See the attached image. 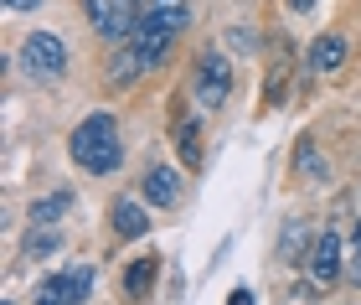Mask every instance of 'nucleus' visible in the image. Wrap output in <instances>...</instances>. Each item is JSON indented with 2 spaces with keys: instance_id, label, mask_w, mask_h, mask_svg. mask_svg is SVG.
Returning a JSON list of instances; mask_svg holds the SVG:
<instances>
[{
  "instance_id": "nucleus-9",
  "label": "nucleus",
  "mask_w": 361,
  "mask_h": 305,
  "mask_svg": "<svg viewBox=\"0 0 361 305\" xmlns=\"http://www.w3.org/2000/svg\"><path fill=\"white\" fill-rule=\"evenodd\" d=\"M346 62V37H315L310 42V68L315 73H336Z\"/></svg>"
},
{
  "instance_id": "nucleus-19",
  "label": "nucleus",
  "mask_w": 361,
  "mask_h": 305,
  "mask_svg": "<svg viewBox=\"0 0 361 305\" xmlns=\"http://www.w3.org/2000/svg\"><path fill=\"white\" fill-rule=\"evenodd\" d=\"M289 6H294V11H315V0H289Z\"/></svg>"
},
{
  "instance_id": "nucleus-15",
  "label": "nucleus",
  "mask_w": 361,
  "mask_h": 305,
  "mask_svg": "<svg viewBox=\"0 0 361 305\" xmlns=\"http://www.w3.org/2000/svg\"><path fill=\"white\" fill-rule=\"evenodd\" d=\"M300 171H305V176H325V160H320V150L310 145V140L300 145Z\"/></svg>"
},
{
  "instance_id": "nucleus-13",
  "label": "nucleus",
  "mask_w": 361,
  "mask_h": 305,
  "mask_svg": "<svg viewBox=\"0 0 361 305\" xmlns=\"http://www.w3.org/2000/svg\"><path fill=\"white\" fill-rule=\"evenodd\" d=\"M37 305H73L68 290H62V275H47V280L37 285Z\"/></svg>"
},
{
  "instance_id": "nucleus-12",
  "label": "nucleus",
  "mask_w": 361,
  "mask_h": 305,
  "mask_svg": "<svg viewBox=\"0 0 361 305\" xmlns=\"http://www.w3.org/2000/svg\"><path fill=\"white\" fill-rule=\"evenodd\" d=\"M196 135H202V124H196V119H180V124H176L180 160H186V166H202V140H196Z\"/></svg>"
},
{
  "instance_id": "nucleus-3",
  "label": "nucleus",
  "mask_w": 361,
  "mask_h": 305,
  "mask_svg": "<svg viewBox=\"0 0 361 305\" xmlns=\"http://www.w3.org/2000/svg\"><path fill=\"white\" fill-rule=\"evenodd\" d=\"M83 11L104 42H129L145 16V0H83Z\"/></svg>"
},
{
  "instance_id": "nucleus-2",
  "label": "nucleus",
  "mask_w": 361,
  "mask_h": 305,
  "mask_svg": "<svg viewBox=\"0 0 361 305\" xmlns=\"http://www.w3.org/2000/svg\"><path fill=\"white\" fill-rule=\"evenodd\" d=\"M68 150H73V160H78V166H83L88 176H109V171H119V160H124L119 119H114V114H88V119L73 130Z\"/></svg>"
},
{
  "instance_id": "nucleus-14",
  "label": "nucleus",
  "mask_w": 361,
  "mask_h": 305,
  "mask_svg": "<svg viewBox=\"0 0 361 305\" xmlns=\"http://www.w3.org/2000/svg\"><path fill=\"white\" fill-rule=\"evenodd\" d=\"M57 249H62L57 233H37V228H31V238H26V253H31V259H47V253H57Z\"/></svg>"
},
{
  "instance_id": "nucleus-16",
  "label": "nucleus",
  "mask_w": 361,
  "mask_h": 305,
  "mask_svg": "<svg viewBox=\"0 0 361 305\" xmlns=\"http://www.w3.org/2000/svg\"><path fill=\"white\" fill-rule=\"evenodd\" d=\"M227 305H258V300H253V290H243V285H238V290L227 295Z\"/></svg>"
},
{
  "instance_id": "nucleus-6",
  "label": "nucleus",
  "mask_w": 361,
  "mask_h": 305,
  "mask_svg": "<svg viewBox=\"0 0 361 305\" xmlns=\"http://www.w3.org/2000/svg\"><path fill=\"white\" fill-rule=\"evenodd\" d=\"M305 264H310V280L315 285H336L341 280V238L325 228L310 238V253H305Z\"/></svg>"
},
{
  "instance_id": "nucleus-4",
  "label": "nucleus",
  "mask_w": 361,
  "mask_h": 305,
  "mask_svg": "<svg viewBox=\"0 0 361 305\" xmlns=\"http://www.w3.org/2000/svg\"><path fill=\"white\" fill-rule=\"evenodd\" d=\"M21 68L31 78H62V73H68V47H62V37H52V31H31L26 47H21Z\"/></svg>"
},
{
  "instance_id": "nucleus-10",
  "label": "nucleus",
  "mask_w": 361,
  "mask_h": 305,
  "mask_svg": "<svg viewBox=\"0 0 361 305\" xmlns=\"http://www.w3.org/2000/svg\"><path fill=\"white\" fill-rule=\"evenodd\" d=\"M114 233H119V238H145V233H150L145 207L140 202H119V207H114Z\"/></svg>"
},
{
  "instance_id": "nucleus-20",
  "label": "nucleus",
  "mask_w": 361,
  "mask_h": 305,
  "mask_svg": "<svg viewBox=\"0 0 361 305\" xmlns=\"http://www.w3.org/2000/svg\"><path fill=\"white\" fill-rule=\"evenodd\" d=\"M6 305H11V300H6Z\"/></svg>"
},
{
  "instance_id": "nucleus-11",
  "label": "nucleus",
  "mask_w": 361,
  "mask_h": 305,
  "mask_svg": "<svg viewBox=\"0 0 361 305\" xmlns=\"http://www.w3.org/2000/svg\"><path fill=\"white\" fill-rule=\"evenodd\" d=\"M68 207H73V191H52V197H42L37 207H31V228H52Z\"/></svg>"
},
{
  "instance_id": "nucleus-5",
  "label": "nucleus",
  "mask_w": 361,
  "mask_h": 305,
  "mask_svg": "<svg viewBox=\"0 0 361 305\" xmlns=\"http://www.w3.org/2000/svg\"><path fill=\"white\" fill-rule=\"evenodd\" d=\"M191 93L202 109H217L227 93H233V68H227L222 52H202V62H196V78H191Z\"/></svg>"
},
{
  "instance_id": "nucleus-1",
  "label": "nucleus",
  "mask_w": 361,
  "mask_h": 305,
  "mask_svg": "<svg viewBox=\"0 0 361 305\" xmlns=\"http://www.w3.org/2000/svg\"><path fill=\"white\" fill-rule=\"evenodd\" d=\"M186 21H191V0H145V16H140L135 37H129V47L140 52L145 68H155L171 52V42L186 31Z\"/></svg>"
},
{
  "instance_id": "nucleus-7",
  "label": "nucleus",
  "mask_w": 361,
  "mask_h": 305,
  "mask_svg": "<svg viewBox=\"0 0 361 305\" xmlns=\"http://www.w3.org/2000/svg\"><path fill=\"white\" fill-rule=\"evenodd\" d=\"M145 202L176 207V202H180V176H176L171 166H150V171H145Z\"/></svg>"
},
{
  "instance_id": "nucleus-17",
  "label": "nucleus",
  "mask_w": 361,
  "mask_h": 305,
  "mask_svg": "<svg viewBox=\"0 0 361 305\" xmlns=\"http://www.w3.org/2000/svg\"><path fill=\"white\" fill-rule=\"evenodd\" d=\"M351 275L361 280V222H356V249H351Z\"/></svg>"
},
{
  "instance_id": "nucleus-8",
  "label": "nucleus",
  "mask_w": 361,
  "mask_h": 305,
  "mask_svg": "<svg viewBox=\"0 0 361 305\" xmlns=\"http://www.w3.org/2000/svg\"><path fill=\"white\" fill-rule=\"evenodd\" d=\"M155 275H160V253L135 259V264H129V275H124V295L129 300H145V295H150V285H155Z\"/></svg>"
},
{
  "instance_id": "nucleus-18",
  "label": "nucleus",
  "mask_w": 361,
  "mask_h": 305,
  "mask_svg": "<svg viewBox=\"0 0 361 305\" xmlns=\"http://www.w3.org/2000/svg\"><path fill=\"white\" fill-rule=\"evenodd\" d=\"M0 6H6V11H37L42 0H0Z\"/></svg>"
}]
</instances>
